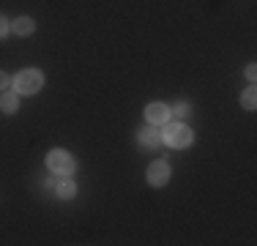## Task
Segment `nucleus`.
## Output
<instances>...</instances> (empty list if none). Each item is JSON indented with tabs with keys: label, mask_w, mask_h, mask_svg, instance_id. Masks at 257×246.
I'll return each mask as SVG.
<instances>
[{
	"label": "nucleus",
	"mask_w": 257,
	"mask_h": 246,
	"mask_svg": "<svg viewBox=\"0 0 257 246\" xmlns=\"http://www.w3.org/2000/svg\"><path fill=\"white\" fill-rule=\"evenodd\" d=\"M192 140H194V134L186 123H167L162 132V143H167L170 148H189Z\"/></svg>",
	"instance_id": "f257e3e1"
},
{
	"label": "nucleus",
	"mask_w": 257,
	"mask_h": 246,
	"mask_svg": "<svg viewBox=\"0 0 257 246\" xmlns=\"http://www.w3.org/2000/svg\"><path fill=\"white\" fill-rule=\"evenodd\" d=\"M41 88H44V74L36 71V69H25V71H20L14 77V90L22 93V96H30V93H36V90H41Z\"/></svg>",
	"instance_id": "f03ea898"
},
{
	"label": "nucleus",
	"mask_w": 257,
	"mask_h": 246,
	"mask_svg": "<svg viewBox=\"0 0 257 246\" xmlns=\"http://www.w3.org/2000/svg\"><path fill=\"white\" fill-rule=\"evenodd\" d=\"M47 167H50L58 178H69L71 172H74V159H71V153H66L63 148H55V151H50V156H47Z\"/></svg>",
	"instance_id": "7ed1b4c3"
},
{
	"label": "nucleus",
	"mask_w": 257,
	"mask_h": 246,
	"mask_svg": "<svg viewBox=\"0 0 257 246\" xmlns=\"http://www.w3.org/2000/svg\"><path fill=\"white\" fill-rule=\"evenodd\" d=\"M170 107L167 104H162V101H151L148 107H145V118H148L151 126H162V123H167L170 120Z\"/></svg>",
	"instance_id": "20e7f679"
},
{
	"label": "nucleus",
	"mask_w": 257,
	"mask_h": 246,
	"mask_svg": "<svg viewBox=\"0 0 257 246\" xmlns=\"http://www.w3.org/2000/svg\"><path fill=\"white\" fill-rule=\"evenodd\" d=\"M170 181V164L167 162H154L148 167V183L151 186H164Z\"/></svg>",
	"instance_id": "39448f33"
},
{
	"label": "nucleus",
	"mask_w": 257,
	"mask_h": 246,
	"mask_svg": "<svg viewBox=\"0 0 257 246\" xmlns=\"http://www.w3.org/2000/svg\"><path fill=\"white\" fill-rule=\"evenodd\" d=\"M17 107H20V93H9V90H3V93H0V109H3V112H17Z\"/></svg>",
	"instance_id": "423d86ee"
},
{
	"label": "nucleus",
	"mask_w": 257,
	"mask_h": 246,
	"mask_svg": "<svg viewBox=\"0 0 257 246\" xmlns=\"http://www.w3.org/2000/svg\"><path fill=\"white\" fill-rule=\"evenodd\" d=\"M33 20L30 17H17L14 22H11V33H17V36H30L33 33Z\"/></svg>",
	"instance_id": "0eeeda50"
},
{
	"label": "nucleus",
	"mask_w": 257,
	"mask_h": 246,
	"mask_svg": "<svg viewBox=\"0 0 257 246\" xmlns=\"http://www.w3.org/2000/svg\"><path fill=\"white\" fill-rule=\"evenodd\" d=\"M140 143H143L145 148H156L159 143H162V132H156L154 126L145 129V132H140Z\"/></svg>",
	"instance_id": "6e6552de"
},
{
	"label": "nucleus",
	"mask_w": 257,
	"mask_h": 246,
	"mask_svg": "<svg viewBox=\"0 0 257 246\" xmlns=\"http://www.w3.org/2000/svg\"><path fill=\"white\" fill-rule=\"evenodd\" d=\"M55 192H58L60 200H71V197L77 194V186H74V181H71V178H63V181L58 183V189H55Z\"/></svg>",
	"instance_id": "1a4fd4ad"
},
{
	"label": "nucleus",
	"mask_w": 257,
	"mask_h": 246,
	"mask_svg": "<svg viewBox=\"0 0 257 246\" xmlns=\"http://www.w3.org/2000/svg\"><path fill=\"white\" fill-rule=\"evenodd\" d=\"M241 104H243L246 109H254V107H257V90H254V88L243 90V96H241Z\"/></svg>",
	"instance_id": "9d476101"
},
{
	"label": "nucleus",
	"mask_w": 257,
	"mask_h": 246,
	"mask_svg": "<svg viewBox=\"0 0 257 246\" xmlns=\"http://www.w3.org/2000/svg\"><path fill=\"white\" fill-rule=\"evenodd\" d=\"M170 112H175V118H186V115H189V104L178 101V104H175V109H170Z\"/></svg>",
	"instance_id": "9b49d317"
},
{
	"label": "nucleus",
	"mask_w": 257,
	"mask_h": 246,
	"mask_svg": "<svg viewBox=\"0 0 257 246\" xmlns=\"http://www.w3.org/2000/svg\"><path fill=\"white\" fill-rule=\"evenodd\" d=\"M9 30H11V25H9V20H6L3 14H0V39H3V36L9 33Z\"/></svg>",
	"instance_id": "f8f14e48"
},
{
	"label": "nucleus",
	"mask_w": 257,
	"mask_h": 246,
	"mask_svg": "<svg viewBox=\"0 0 257 246\" xmlns=\"http://www.w3.org/2000/svg\"><path fill=\"white\" fill-rule=\"evenodd\" d=\"M6 88H9V74H6V71H0V93H3Z\"/></svg>",
	"instance_id": "ddd939ff"
},
{
	"label": "nucleus",
	"mask_w": 257,
	"mask_h": 246,
	"mask_svg": "<svg viewBox=\"0 0 257 246\" xmlns=\"http://www.w3.org/2000/svg\"><path fill=\"white\" fill-rule=\"evenodd\" d=\"M246 77H249V79H254V77H257V69H254V63H252V66H246Z\"/></svg>",
	"instance_id": "4468645a"
}]
</instances>
